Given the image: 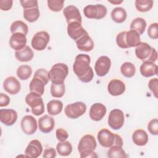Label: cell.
I'll return each mask as SVG.
<instances>
[{"label":"cell","mask_w":158,"mask_h":158,"mask_svg":"<svg viewBox=\"0 0 158 158\" xmlns=\"http://www.w3.org/2000/svg\"><path fill=\"white\" fill-rule=\"evenodd\" d=\"M75 41L77 48L81 51L89 52L94 48V42L88 33L84 35Z\"/></svg>","instance_id":"obj_22"},{"label":"cell","mask_w":158,"mask_h":158,"mask_svg":"<svg viewBox=\"0 0 158 158\" xmlns=\"http://www.w3.org/2000/svg\"><path fill=\"white\" fill-rule=\"evenodd\" d=\"M12 0H0V9L4 11H7L12 8Z\"/></svg>","instance_id":"obj_47"},{"label":"cell","mask_w":158,"mask_h":158,"mask_svg":"<svg viewBox=\"0 0 158 158\" xmlns=\"http://www.w3.org/2000/svg\"><path fill=\"white\" fill-rule=\"evenodd\" d=\"M65 84L64 83L61 84L52 83L51 85V94L54 98H62L65 93Z\"/></svg>","instance_id":"obj_38"},{"label":"cell","mask_w":158,"mask_h":158,"mask_svg":"<svg viewBox=\"0 0 158 158\" xmlns=\"http://www.w3.org/2000/svg\"><path fill=\"white\" fill-rule=\"evenodd\" d=\"M109 2H110V3H112V4H118L122 3L123 1H109Z\"/></svg>","instance_id":"obj_51"},{"label":"cell","mask_w":158,"mask_h":158,"mask_svg":"<svg viewBox=\"0 0 158 158\" xmlns=\"http://www.w3.org/2000/svg\"><path fill=\"white\" fill-rule=\"evenodd\" d=\"M54 119L53 117L48 115H44L38 120L39 130L44 133H48L51 132L54 129Z\"/></svg>","instance_id":"obj_21"},{"label":"cell","mask_w":158,"mask_h":158,"mask_svg":"<svg viewBox=\"0 0 158 158\" xmlns=\"http://www.w3.org/2000/svg\"><path fill=\"white\" fill-rule=\"evenodd\" d=\"M32 73V69L28 65H22L17 68V75L22 80H26Z\"/></svg>","instance_id":"obj_36"},{"label":"cell","mask_w":158,"mask_h":158,"mask_svg":"<svg viewBox=\"0 0 158 158\" xmlns=\"http://www.w3.org/2000/svg\"><path fill=\"white\" fill-rule=\"evenodd\" d=\"M91 58L88 54H80L75 59L73 70L79 80L83 83L90 82L94 77L92 68L90 67Z\"/></svg>","instance_id":"obj_1"},{"label":"cell","mask_w":158,"mask_h":158,"mask_svg":"<svg viewBox=\"0 0 158 158\" xmlns=\"http://www.w3.org/2000/svg\"><path fill=\"white\" fill-rule=\"evenodd\" d=\"M56 136L57 139L59 141H65L69 138V134L67 131L62 128H59L56 130Z\"/></svg>","instance_id":"obj_46"},{"label":"cell","mask_w":158,"mask_h":158,"mask_svg":"<svg viewBox=\"0 0 158 158\" xmlns=\"http://www.w3.org/2000/svg\"><path fill=\"white\" fill-rule=\"evenodd\" d=\"M69 36L75 41H77L88 32L82 27L81 23L78 22H71L68 24L67 28Z\"/></svg>","instance_id":"obj_13"},{"label":"cell","mask_w":158,"mask_h":158,"mask_svg":"<svg viewBox=\"0 0 158 158\" xmlns=\"http://www.w3.org/2000/svg\"><path fill=\"white\" fill-rule=\"evenodd\" d=\"M127 31H123L120 32L116 36V43L118 46L122 49L130 48L129 46L126 43L125 41V34Z\"/></svg>","instance_id":"obj_41"},{"label":"cell","mask_w":158,"mask_h":158,"mask_svg":"<svg viewBox=\"0 0 158 158\" xmlns=\"http://www.w3.org/2000/svg\"><path fill=\"white\" fill-rule=\"evenodd\" d=\"M122 74L127 78H131L135 74L136 68L133 64L129 62H124L120 67Z\"/></svg>","instance_id":"obj_35"},{"label":"cell","mask_w":158,"mask_h":158,"mask_svg":"<svg viewBox=\"0 0 158 158\" xmlns=\"http://www.w3.org/2000/svg\"><path fill=\"white\" fill-rule=\"evenodd\" d=\"M43 152V146L38 139L31 140L25 150V154L27 157L37 158Z\"/></svg>","instance_id":"obj_15"},{"label":"cell","mask_w":158,"mask_h":158,"mask_svg":"<svg viewBox=\"0 0 158 158\" xmlns=\"http://www.w3.org/2000/svg\"><path fill=\"white\" fill-rule=\"evenodd\" d=\"M135 4L136 9L138 11L146 12L152 9L154 2L152 0H136Z\"/></svg>","instance_id":"obj_37"},{"label":"cell","mask_w":158,"mask_h":158,"mask_svg":"<svg viewBox=\"0 0 158 158\" xmlns=\"http://www.w3.org/2000/svg\"><path fill=\"white\" fill-rule=\"evenodd\" d=\"M9 43L11 48L15 51H19L26 46V35L21 33H14L11 35Z\"/></svg>","instance_id":"obj_18"},{"label":"cell","mask_w":158,"mask_h":158,"mask_svg":"<svg viewBox=\"0 0 158 158\" xmlns=\"http://www.w3.org/2000/svg\"><path fill=\"white\" fill-rule=\"evenodd\" d=\"M20 2L24 9L38 7V1L36 0H21Z\"/></svg>","instance_id":"obj_44"},{"label":"cell","mask_w":158,"mask_h":158,"mask_svg":"<svg viewBox=\"0 0 158 158\" xmlns=\"http://www.w3.org/2000/svg\"><path fill=\"white\" fill-rule=\"evenodd\" d=\"M80 157L81 158H85V157H98V155L96 154V152H94V151H85L80 153Z\"/></svg>","instance_id":"obj_50"},{"label":"cell","mask_w":158,"mask_h":158,"mask_svg":"<svg viewBox=\"0 0 158 158\" xmlns=\"http://www.w3.org/2000/svg\"><path fill=\"white\" fill-rule=\"evenodd\" d=\"M135 54L137 58L143 62L149 61L155 62L157 58V53L156 49L144 42H140L136 46Z\"/></svg>","instance_id":"obj_2"},{"label":"cell","mask_w":158,"mask_h":158,"mask_svg":"<svg viewBox=\"0 0 158 158\" xmlns=\"http://www.w3.org/2000/svg\"><path fill=\"white\" fill-rule=\"evenodd\" d=\"M107 157L109 158H125L128 156L125 153L122 146L114 145L110 147L107 152Z\"/></svg>","instance_id":"obj_32"},{"label":"cell","mask_w":158,"mask_h":158,"mask_svg":"<svg viewBox=\"0 0 158 158\" xmlns=\"http://www.w3.org/2000/svg\"><path fill=\"white\" fill-rule=\"evenodd\" d=\"M50 40V36L47 31H41L35 34L31 44L32 48L36 51H43L46 49Z\"/></svg>","instance_id":"obj_7"},{"label":"cell","mask_w":158,"mask_h":158,"mask_svg":"<svg viewBox=\"0 0 158 158\" xmlns=\"http://www.w3.org/2000/svg\"><path fill=\"white\" fill-rule=\"evenodd\" d=\"M63 108V103L60 100H51L47 104L48 112L51 115H57L59 114Z\"/></svg>","instance_id":"obj_27"},{"label":"cell","mask_w":158,"mask_h":158,"mask_svg":"<svg viewBox=\"0 0 158 158\" xmlns=\"http://www.w3.org/2000/svg\"><path fill=\"white\" fill-rule=\"evenodd\" d=\"M97 137L99 143L104 148H110L115 145L116 134H114L107 128L99 130Z\"/></svg>","instance_id":"obj_9"},{"label":"cell","mask_w":158,"mask_h":158,"mask_svg":"<svg viewBox=\"0 0 158 158\" xmlns=\"http://www.w3.org/2000/svg\"><path fill=\"white\" fill-rule=\"evenodd\" d=\"M107 12V8L102 4L88 5L83 9V13L86 17L98 20L105 17Z\"/></svg>","instance_id":"obj_5"},{"label":"cell","mask_w":158,"mask_h":158,"mask_svg":"<svg viewBox=\"0 0 158 158\" xmlns=\"http://www.w3.org/2000/svg\"><path fill=\"white\" fill-rule=\"evenodd\" d=\"M111 66V60L106 56L99 57L94 65V70L99 77H104L109 72Z\"/></svg>","instance_id":"obj_10"},{"label":"cell","mask_w":158,"mask_h":158,"mask_svg":"<svg viewBox=\"0 0 158 158\" xmlns=\"http://www.w3.org/2000/svg\"><path fill=\"white\" fill-rule=\"evenodd\" d=\"M63 14L65 17L67 23L73 22H78L81 23V16L78 9L73 5H70L64 8L63 10Z\"/></svg>","instance_id":"obj_14"},{"label":"cell","mask_w":158,"mask_h":158,"mask_svg":"<svg viewBox=\"0 0 158 158\" xmlns=\"http://www.w3.org/2000/svg\"><path fill=\"white\" fill-rule=\"evenodd\" d=\"M57 153L62 156H69L72 152V146L68 141H59L56 146Z\"/></svg>","instance_id":"obj_31"},{"label":"cell","mask_w":158,"mask_h":158,"mask_svg":"<svg viewBox=\"0 0 158 158\" xmlns=\"http://www.w3.org/2000/svg\"><path fill=\"white\" fill-rule=\"evenodd\" d=\"M33 51L28 46H26L19 51H16L15 52V58L20 62L30 61L33 59Z\"/></svg>","instance_id":"obj_25"},{"label":"cell","mask_w":158,"mask_h":158,"mask_svg":"<svg viewBox=\"0 0 158 158\" xmlns=\"http://www.w3.org/2000/svg\"><path fill=\"white\" fill-rule=\"evenodd\" d=\"M97 146V143L94 137L91 135H85L81 137L78 144L79 153L85 151H94Z\"/></svg>","instance_id":"obj_11"},{"label":"cell","mask_w":158,"mask_h":158,"mask_svg":"<svg viewBox=\"0 0 158 158\" xmlns=\"http://www.w3.org/2000/svg\"><path fill=\"white\" fill-rule=\"evenodd\" d=\"M25 102L31 107L34 115L38 116L44 112V105L41 95L30 92L25 97Z\"/></svg>","instance_id":"obj_4"},{"label":"cell","mask_w":158,"mask_h":158,"mask_svg":"<svg viewBox=\"0 0 158 158\" xmlns=\"http://www.w3.org/2000/svg\"><path fill=\"white\" fill-rule=\"evenodd\" d=\"M106 111V107L104 104L99 102L94 103L90 107L89 117L94 121H100L105 116Z\"/></svg>","instance_id":"obj_19"},{"label":"cell","mask_w":158,"mask_h":158,"mask_svg":"<svg viewBox=\"0 0 158 158\" xmlns=\"http://www.w3.org/2000/svg\"><path fill=\"white\" fill-rule=\"evenodd\" d=\"M17 120V112L12 109H1L0 110V120L6 126L14 125Z\"/></svg>","instance_id":"obj_16"},{"label":"cell","mask_w":158,"mask_h":158,"mask_svg":"<svg viewBox=\"0 0 158 158\" xmlns=\"http://www.w3.org/2000/svg\"><path fill=\"white\" fill-rule=\"evenodd\" d=\"M33 77H37V78H40V80H41L44 82L45 85L48 83V81L49 80L48 72L46 69H38L35 72Z\"/></svg>","instance_id":"obj_40"},{"label":"cell","mask_w":158,"mask_h":158,"mask_svg":"<svg viewBox=\"0 0 158 158\" xmlns=\"http://www.w3.org/2000/svg\"><path fill=\"white\" fill-rule=\"evenodd\" d=\"M43 156L46 158H54L56 156V152L53 148H47L44 149Z\"/></svg>","instance_id":"obj_48"},{"label":"cell","mask_w":158,"mask_h":158,"mask_svg":"<svg viewBox=\"0 0 158 158\" xmlns=\"http://www.w3.org/2000/svg\"><path fill=\"white\" fill-rule=\"evenodd\" d=\"M86 110V106L83 102H76L68 104L64 109L67 117L72 119L77 118L83 115Z\"/></svg>","instance_id":"obj_6"},{"label":"cell","mask_w":158,"mask_h":158,"mask_svg":"<svg viewBox=\"0 0 158 158\" xmlns=\"http://www.w3.org/2000/svg\"><path fill=\"white\" fill-rule=\"evenodd\" d=\"M44 82L37 77H33L29 85V89L30 92L37 93L41 96L44 94Z\"/></svg>","instance_id":"obj_26"},{"label":"cell","mask_w":158,"mask_h":158,"mask_svg":"<svg viewBox=\"0 0 158 158\" xmlns=\"http://www.w3.org/2000/svg\"><path fill=\"white\" fill-rule=\"evenodd\" d=\"M68 73V66L64 63H57L54 64L48 72L49 80L55 84L64 83V80L67 77Z\"/></svg>","instance_id":"obj_3"},{"label":"cell","mask_w":158,"mask_h":158,"mask_svg":"<svg viewBox=\"0 0 158 158\" xmlns=\"http://www.w3.org/2000/svg\"><path fill=\"white\" fill-rule=\"evenodd\" d=\"M148 87L149 89L154 94V96L157 98V88H158V80L157 78L151 79L148 83Z\"/></svg>","instance_id":"obj_45"},{"label":"cell","mask_w":158,"mask_h":158,"mask_svg":"<svg viewBox=\"0 0 158 158\" xmlns=\"http://www.w3.org/2000/svg\"><path fill=\"white\" fill-rule=\"evenodd\" d=\"M125 83L118 80L113 79L110 80L107 85V91L109 93L114 96L121 95L125 91Z\"/></svg>","instance_id":"obj_20"},{"label":"cell","mask_w":158,"mask_h":158,"mask_svg":"<svg viewBox=\"0 0 158 158\" xmlns=\"http://www.w3.org/2000/svg\"><path fill=\"white\" fill-rule=\"evenodd\" d=\"M10 103V98L6 94L1 93L0 94V106L6 107Z\"/></svg>","instance_id":"obj_49"},{"label":"cell","mask_w":158,"mask_h":158,"mask_svg":"<svg viewBox=\"0 0 158 158\" xmlns=\"http://www.w3.org/2000/svg\"><path fill=\"white\" fill-rule=\"evenodd\" d=\"M148 129L151 134L153 135H158V120L154 118L149 121L148 125Z\"/></svg>","instance_id":"obj_43"},{"label":"cell","mask_w":158,"mask_h":158,"mask_svg":"<svg viewBox=\"0 0 158 158\" xmlns=\"http://www.w3.org/2000/svg\"><path fill=\"white\" fill-rule=\"evenodd\" d=\"M111 18L116 23H123L127 19V14L125 10L121 7H117L114 8L111 12Z\"/></svg>","instance_id":"obj_30"},{"label":"cell","mask_w":158,"mask_h":158,"mask_svg":"<svg viewBox=\"0 0 158 158\" xmlns=\"http://www.w3.org/2000/svg\"><path fill=\"white\" fill-rule=\"evenodd\" d=\"M20 127L24 133L28 135L34 134L37 130V122L35 117L31 115H25L21 120Z\"/></svg>","instance_id":"obj_12"},{"label":"cell","mask_w":158,"mask_h":158,"mask_svg":"<svg viewBox=\"0 0 158 158\" xmlns=\"http://www.w3.org/2000/svg\"><path fill=\"white\" fill-rule=\"evenodd\" d=\"M4 89L10 94H17L21 88L20 83L14 77L10 76L7 77L3 82Z\"/></svg>","instance_id":"obj_17"},{"label":"cell","mask_w":158,"mask_h":158,"mask_svg":"<svg viewBox=\"0 0 158 158\" xmlns=\"http://www.w3.org/2000/svg\"><path fill=\"white\" fill-rule=\"evenodd\" d=\"M124 121V114L121 110L115 109L110 112L108 117V124L113 130L120 129L123 125Z\"/></svg>","instance_id":"obj_8"},{"label":"cell","mask_w":158,"mask_h":158,"mask_svg":"<svg viewBox=\"0 0 158 158\" xmlns=\"http://www.w3.org/2000/svg\"><path fill=\"white\" fill-rule=\"evenodd\" d=\"M48 8L52 12L60 11L64 4V1L60 0H48L47 1Z\"/></svg>","instance_id":"obj_39"},{"label":"cell","mask_w":158,"mask_h":158,"mask_svg":"<svg viewBox=\"0 0 158 158\" xmlns=\"http://www.w3.org/2000/svg\"><path fill=\"white\" fill-rule=\"evenodd\" d=\"M157 65L152 62L144 61L141 65L139 70L142 76L144 77H150L157 74Z\"/></svg>","instance_id":"obj_23"},{"label":"cell","mask_w":158,"mask_h":158,"mask_svg":"<svg viewBox=\"0 0 158 158\" xmlns=\"http://www.w3.org/2000/svg\"><path fill=\"white\" fill-rule=\"evenodd\" d=\"M125 41L129 48L136 47L141 42V38L139 35L133 30H130L126 31Z\"/></svg>","instance_id":"obj_28"},{"label":"cell","mask_w":158,"mask_h":158,"mask_svg":"<svg viewBox=\"0 0 158 158\" xmlns=\"http://www.w3.org/2000/svg\"><path fill=\"white\" fill-rule=\"evenodd\" d=\"M23 18L28 22L32 23L36 21L40 15V12L38 7H34L31 9H24Z\"/></svg>","instance_id":"obj_33"},{"label":"cell","mask_w":158,"mask_h":158,"mask_svg":"<svg viewBox=\"0 0 158 158\" xmlns=\"http://www.w3.org/2000/svg\"><path fill=\"white\" fill-rule=\"evenodd\" d=\"M132 141L137 146H144L148 142V135L144 130H136L132 134Z\"/></svg>","instance_id":"obj_24"},{"label":"cell","mask_w":158,"mask_h":158,"mask_svg":"<svg viewBox=\"0 0 158 158\" xmlns=\"http://www.w3.org/2000/svg\"><path fill=\"white\" fill-rule=\"evenodd\" d=\"M148 35L151 39L156 40L158 38V23H151L148 29Z\"/></svg>","instance_id":"obj_42"},{"label":"cell","mask_w":158,"mask_h":158,"mask_svg":"<svg viewBox=\"0 0 158 158\" xmlns=\"http://www.w3.org/2000/svg\"><path fill=\"white\" fill-rule=\"evenodd\" d=\"M10 30L12 34L15 33H21L26 35L28 31V27L23 21L16 20L12 23Z\"/></svg>","instance_id":"obj_34"},{"label":"cell","mask_w":158,"mask_h":158,"mask_svg":"<svg viewBox=\"0 0 158 158\" xmlns=\"http://www.w3.org/2000/svg\"><path fill=\"white\" fill-rule=\"evenodd\" d=\"M130 30L135 31L139 35L143 34L146 28V22L143 18L137 17L130 24Z\"/></svg>","instance_id":"obj_29"}]
</instances>
